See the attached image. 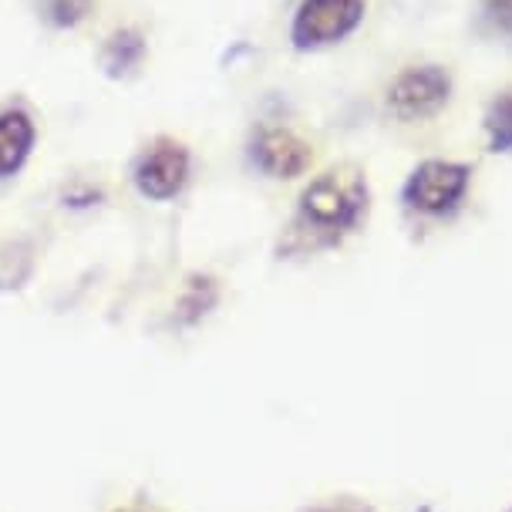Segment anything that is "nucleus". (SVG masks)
<instances>
[{
    "label": "nucleus",
    "instance_id": "obj_7",
    "mask_svg": "<svg viewBox=\"0 0 512 512\" xmlns=\"http://www.w3.org/2000/svg\"><path fill=\"white\" fill-rule=\"evenodd\" d=\"M34 142V125L24 112L0 115V176H11L21 169Z\"/></svg>",
    "mask_w": 512,
    "mask_h": 512
},
{
    "label": "nucleus",
    "instance_id": "obj_2",
    "mask_svg": "<svg viewBox=\"0 0 512 512\" xmlns=\"http://www.w3.org/2000/svg\"><path fill=\"white\" fill-rule=\"evenodd\" d=\"M448 98V75L438 68H415L405 71L388 91V108L401 122L435 115Z\"/></svg>",
    "mask_w": 512,
    "mask_h": 512
},
{
    "label": "nucleus",
    "instance_id": "obj_8",
    "mask_svg": "<svg viewBox=\"0 0 512 512\" xmlns=\"http://www.w3.org/2000/svg\"><path fill=\"white\" fill-rule=\"evenodd\" d=\"M489 135L496 149H512V91L499 98L489 112Z\"/></svg>",
    "mask_w": 512,
    "mask_h": 512
},
{
    "label": "nucleus",
    "instance_id": "obj_4",
    "mask_svg": "<svg viewBox=\"0 0 512 512\" xmlns=\"http://www.w3.org/2000/svg\"><path fill=\"white\" fill-rule=\"evenodd\" d=\"M361 0H307L297 14V41L300 44H324L337 41L361 21Z\"/></svg>",
    "mask_w": 512,
    "mask_h": 512
},
{
    "label": "nucleus",
    "instance_id": "obj_6",
    "mask_svg": "<svg viewBox=\"0 0 512 512\" xmlns=\"http://www.w3.org/2000/svg\"><path fill=\"white\" fill-rule=\"evenodd\" d=\"M256 159H260L263 172H270L273 179H294L310 166V145L300 142L294 132L270 128L256 142Z\"/></svg>",
    "mask_w": 512,
    "mask_h": 512
},
{
    "label": "nucleus",
    "instance_id": "obj_1",
    "mask_svg": "<svg viewBox=\"0 0 512 512\" xmlns=\"http://www.w3.org/2000/svg\"><path fill=\"white\" fill-rule=\"evenodd\" d=\"M364 199H368V189H364L361 176L327 172L317 182H310V189L300 199V216L320 236H341L361 219Z\"/></svg>",
    "mask_w": 512,
    "mask_h": 512
},
{
    "label": "nucleus",
    "instance_id": "obj_10",
    "mask_svg": "<svg viewBox=\"0 0 512 512\" xmlns=\"http://www.w3.org/2000/svg\"><path fill=\"white\" fill-rule=\"evenodd\" d=\"M307 512H371V506H364L358 499H331V502H320V506L307 509Z\"/></svg>",
    "mask_w": 512,
    "mask_h": 512
},
{
    "label": "nucleus",
    "instance_id": "obj_9",
    "mask_svg": "<svg viewBox=\"0 0 512 512\" xmlns=\"http://www.w3.org/2000/svg\"><path fill=\"white\" fill-rule=\"evenodd\" d=\"M41 4L58 24H75L88 14L91 0H41Z\"/></svg>",
    "mask_w": 512,
    "mask_h": 512
},
{
    "label": "nucleus",
    "instance_id": "obj_11",
    "mask_svg": "<svg viewBox=\"0 0 512 512\" xmlns=\"http://www.w3.org/2000/svg\"><path fill=\"white\" fill-rule=\"evenodd\" d=\"M489 4V14L492 17H499V21H512V0H486Z\"/></svg>",
    "mask_w": 512,
    "mask_h": 512
},
{
    "label": "nucleus",
    "instance_id": "obj_5",
    "mask_svg": "<svg viewBox=\"0 0 512 512\" xmlns=\"http://www.w3.org/2000/svg\"><path fill=\"white\" fill-rule=\"evenodd\" d=\"M189 176V155L179 145H159L139 166V189L152 199H169Z\"/></svg>",
    "mask_w": 512,
    "mask_h": 512
},
{
    "label": "nucleus",
    "instance_id": "obj_3",
    "mask_svg": "<svg viewBox=\"0 0 512 512\" xmlns=\"http://www.w3.org/2000/svg\"><path fill=\"white\" fill-rule=\"evenodd\" d=\"M469 172L452 162H428L408 182V203L422 213H445L462 199Z\"/></svg>",
    "mask_w": 512,
    "mask_h": 512
}]
</instances>
